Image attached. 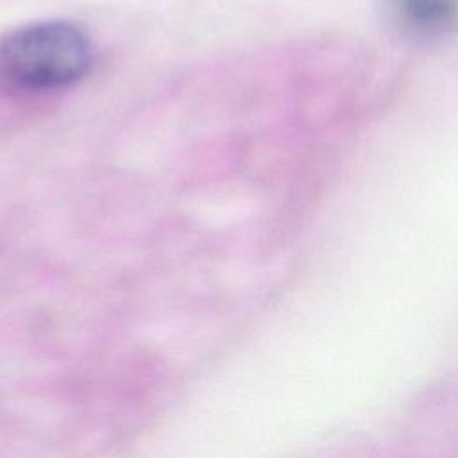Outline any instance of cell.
<instances>
[{
    "label": "cell",
    "instance_id": "cell-1",
    "mask_svg": "<svg viewBox=\"0 0 458 458\" xmlns=\"http://www.w3.org/2000/svg\"><path fill=\"white\" fill-rule=\"evenodd\" d=\"M89 66V39L68 21L32 23L0 41V88L13 93L68 86Z\"/></svg>",
    "mask_w": 458,
    "mask_h": 458
},
{
    "label": "cell",
    "instance_id": "cell-2",
    "mask_svg": "<svg viewBox=\"0 0 458 458\" xmlns=\"http://www.w3.org/2000/svg\"><path fill=\"white\" fill-rule=\"evenodd\" d=\"M454 0H394L397 21L411 32L444 30L454 18Z\"/></svg>",
    "mask_w": 458,
    "mask_h": 458
}]
</instances>
